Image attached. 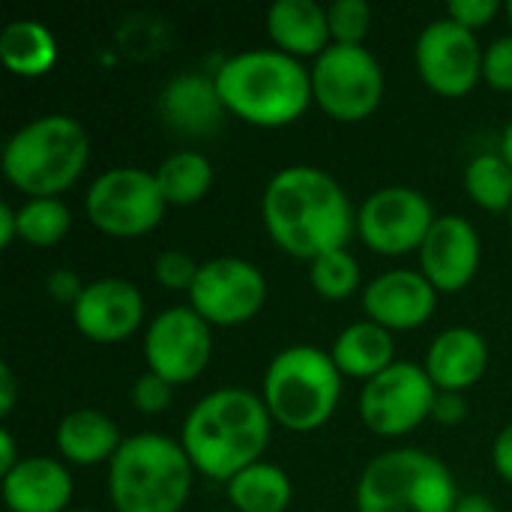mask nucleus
Instances as JSON below:
<instances>
[{
    "label": "nucleus",
    "mask_w": 512,
    "mask_h": 512,
    "mask_svg": "<svg viewBox=\"0 0 512 512\" xmlns=\"http://www.w3.org/2000/svg\"><path fill=\"white\" fill-rule=\"evenodd\" d=\"M261 216L273 243L294 255L315 261L324 252L348 249L357 228L354 207L345 189L321 168L291 165L270 177Z\"/></svg>",
    "instance_id": "nucleus-1"
},
{
    "label": "nucleus",
    "mask_w": 512,
    "mask_h": 512,
    "mask_svg": "<svg viewBox=\"0 0 512 512\" xmlns=\"http://www.w3.org/2000/svg\"><path fill=\"white\" fill-rule=\"evenodd\" d=\"M273 417L264 396L240 387L207 393L180 426V447L192 468L210 480L228 483L243 468L261 462L270 444Z\"/></svg>",
    "instance_id": "nucleus-2"
},
{
    "label": "nucleus",
    "mask_w": 512,
    "mask_h": 512,
    "mask_svg": "<svg viewBox=\"0 0 512 512\" xmlns=\"http://www.w3.org/2000/svg\"><path fill=\"white\" fill-rule=\"evenodd\" d=\"M213 78L225 108L264 129L294 123L315 99L309 69L279 48L240 51L228 57Z\"/></svg>",
    "instance_id": "nucleus-3"
},
{
    "label": "nucleus",
    "mask_w": 512,
    "mask_h": 512,
    "mask_svg": "<svg viewBox=\"0 0 512 512\" xmlns=\"http://www.w3.org/2000/svg\"><path fill=\"white\" fill-rule=\"evenodd\" d=\"M90 138L69 114H42L3 144V177L27 198H60L84 171Z\"/></svg>",
    "instance_id": "nucleus-4"
},
{
    "label": "nucleus",
    "mask_w": 512,
    "mask_h": 512,
    "mask_svg": "<svg viewBox=\"0 0 512 512\" xmlns=\"http://www.w3.org/2000/svg\"><path fill=\"white\" fill-rule=\"evenodd\" d=\"M192 462L180 441L141 432L123 438L108 462V498L117 512H180L192 492Z\"/></svg>",
    "instance_id": "nucleus-5"
},
{
    "label": "nucleus",
    "mask_w": 512,
    "mask_h": 512,
    "mask_svg": "<svg viewBox=\"0 0 512 512\" xmlns=\"http://www.w3.org/2000/svg\"><path fill=\"white\" fill-rule=\"evenodd\" d=\"M342 399V372L333 357L312 345L279 351L264 372V405L291 432L321 429Z\"/></svg>",
    "instance_id": "nucleus-6"
},
{
    "label": "nucleus",
    "mask_w": 512,
    "mask_h": 512,
    "mask_svg": "<svg viewBox=\"0 0 512 512\" xmlns=\"http://www.w3.org/2000/svg\"><path fill=\"white\" fill-rule=\"evenodd\" d=\"M456 504L450 468L417 447L375 456L357 483V512H453Z\"/></svg>",
    "instance_id": "nucleus-7"
},
{
    "label": "nucleus",
    "mask_w": 512,
    "mask_h": 512,
    "mask_svg": "<svg viewBox=\"0 0 512 512\" xmlns=\"http://www.w3.org/2000/svg\"><path fill=\"white\" fill-rule=\"evenodd\" d=\"M312 96L336 120L369 117L384 99V69L366 45H330L315 57Z\"/></svg>",
    "instance_id": "nucleus-8"
},
{
    "label": "nucleus",
    "mask_w": 512,
    "mask_h": 512,
    "mask_svg": "<svg viewBox=\"0 0 512 512\" xmlns=\"http://www.w3.org/2000/svg\"><path fill=\"white\" fill-rule=\"evenodd\" d=\"M165 204L156 174L132 165L102 171L84 195L87 219L111 237H141L153 231L162 222Z\"/></svg>",
    "instance_id": "nucleus-9"
},
{
    "label": "nucleus",
    "mask_w": 512,
    "mask_h": 512,
    "mask_svg": "<svg viewBox=\"0 0 512 512\" xmlns=\"http://www.w3.org/2000/svg\"><path fill=\"white\" fill-rule=\"evenodd\" d=\"M438 387L417 363L396 360L378 378L363 384L360 417L381 438H399L432 417Z\"/></svg>",
    "instance_id": "nucleus-10"
},
{
    "label": "nucleus",
    "mask_w": 512,
    "mask_h": 512,
    "mask_svg": "<svg viewBox=\"0 0 512 512\" xmlns=\"http://www.w3.org/2000/svg\"><path fill=\"white\" fill-rule=\"evenodd\" d=\"M267 300L264 273L237 255H219L201 264L192 288L189 306L213 327H234L252 321Z\"/></svg>",
    "instance_id": "nucleus-11"
},
{
    "label": "nucleus",
    "mask_w": 512,
    "mask_h": 512,
    "mask_svg": "<svg viewBox=\"0 0 512 512\" xmlns=\"http://www.w3.org/2000/svg\"><path fill=\"white\" fill-rule=\"evenodd\" d=\"M435 219L432 201L420 189L384 186L363 201L357 231L369 249L381 255H405L414 249L420 252Z\"/></svg>",
    "instance_id": "nucleus-12"
},
{
    "label": "nucleus",
    "mask_w": 512,
    "mask_h": 512,
    "mask_svg": "<svg viewBox=\"0 0 512 512\" xmlns=\"http://www.w3.org/2000/svg\"><path fill=\"white\" fill-rule=\"evenodd\" d=\"M213 354L210 324L192 306H171L159 312L144 333L147 372L165 378L171 387L198 378Z\"/></svg>",
    "instance_id": "nucleus-13"
},
{
    "label": "nucleus",
    "mask_w": 512,
    "mask_h": 512,
    "mask_svg": "<svg viewBox=\"0 0 512 512\" xmlns=\"http://www.w3.org/2000/svg\"><path fill=\"white\" fill-rule=\"evenodd\" d=\"M417 72L441 96H465L483 75V51L477 33L450 15L435 18L417 36Z\"/></svg>",
    "instance_id": "nucleus-14"
},
{
    "label": "nucleus",
    "mask_w": 512,
    "mask_h": 512,
    "mask_svg": "<svg viewBox=\"0 0 512 512\" xmlns=\"http://www.w3.org/2000/svg\"><path fill=\"white\" fill-rule=\"evenodd\" d=\"M72 321L78 333L99 345H114L129 339L144 321L141 291L117 276L87 282L78 303L72 306Z\"/></svg>",
    "instance_id": "nucleus-15"
},
{
    "label": "nucleus",
    "mask_w": 512,
    "mask_h": 512,
    "mask_svg": "<svg viewBox=\"0 0 512 512\" xmlns=\"http://www.w3.org/2000/svg\"><path fill=\"white\" fill-rule=\"evenodd\" d=\"M483 243L465 216H438L420 246V273L438 294H453L471 285L480 270Z\"/></svg>",
    "instance_id": "nucleus-16"
},
{
    "label": "nucleus",
    "mask_w": 512,
    "mask_h": 512,
    "mask_svg": "<svg viewBox=\"0 0 512 512\" xmlns=\"http://www.w3.org/2000/svg\"><path fill=\"white\" fill-rule=\"evenodd\" d=\"M438 306L435 285L420 270H387L363 288V309L369 321L393 330H414L432 318Z\"/></svg>",
    "instance_id": "nucleus-17"
},
{
    "label": "nucleus",
    "mask_w": 512,
    "mask_h": 512,
    "mask_svg": "<svg viewBox=\"0 0 512 512\" xmlns=\"http://www.w3.org/2000/svg\"><path fill=\"white\" fill-rule=\"evenodd\" d=\"M225 102L216 90V78L201 72H180L174 75L159 93V114L165 126L180 135H210L222 126Z\"/></svg>",
    "instance_id": "nucleus-18"
},
{
    "label": "nucleus",
    "mask_w": 512,
    "mask_h": 512,
    "mask_svg": "<svg viewBox=\"0 0 512 512\" xmlns=\"http://www.w3.org/2000/svg\"><path fill=\"white\" fill-rule=\"evenodd\" d=\"M72 489L66 465L48 456H24L3 474V501L9 512H66Z\"/></svg>",
    "instance_id": "nucleus-19"
},
{
    "label": "nucleus",
    "mask_w": 512,
    "mask_h": 512,
    "mask_svg": "<svg viewBox=\"0 0 512 512\" xmlns=\"http://www.w3.org/2000/svg\"><path fill=\"white\" fill-rule=\"evenodd\" d=\"M489 366V345L474 327H450L438 333L426 351V375L438 390L465 393Z\"/></svg>",
    "instance_id": "nucleus-20"
},
{
    "label": "nucleus",
    "mask_w": 512,
    "mask_h": 512,
    "mask_svg": "<svg viewBox=\"0 0 512 512\" xmlns=\"http://www.w3.org/2000/svg\"><path fill=\"white\" fill-rule=\"evenodd\" d=\"M267 33L273 45L291 57H318L333 45L327 6L315 0H276L267 9Z\"/></svg>",
    "instance_id": "nucleus-21"
},
{
    "label": "nucleus",
    "mask_w": 512,
    "mask_h": 512,
    "mask_svg": "<svg viewBox=\"0 0 512 512\" xmlns=\"http://www.w3.org/2000/svg\"><path fill=\"white\" fill-rule=\"evenodd\" d=\"M123 438L117 423L96 408H75L57 426V450L72 465L111 462Z\"/></svg>",
    "instance_id": "nucleus-22"
},
{
    "label": "nucleus",
    "mask_w": 512,
    "mask_h": 512,
    "mask_svg": "<svg viewBox=\"0 0 512 512\" xmlns=\"http://www.w3.org/2000/svg\"><path fill=\"white\" fill-rule=\"evenodd\" d=\"M330 357L342 375L372 381L396 363V342H393V333L387 327L366 318V321L348 324L336 336Z\"/></svg>",
    "instance_id": "nucleus-23"
},
{
    "label": "nucleus",
    "mask_w": 512,
    "mask_h": 512,
    "mask_svg": "<svg viewBox=\"0 0 512 512\" xmlns=\"http://www.w3.org/2000/svg\"><path fill=\"white\" fill-rule=\"evenodd\" d=\"M0 60L15 75L24 78L45 75L57 60V39L42 21L33 18L9 21L0 33Z\"/></svg>",
    "instance_id": "nucleus-24"
},
{
    "label": "nucleus",
    "mask_w": 512,
    "mask_h": 512,
    "mask_svg": "<svg viewBox=\"0 0 512 512\" xmlns=\"http://www.w3.org/2000/svg\"><path fill=\"white\" fill-rule=\"evenodd\" d=\"M225 495L237 512H285L294 489L279 465L255 462L225 483Z\"/></svg>",
    "instance_id": "nucleus-25"
},
{
    "label": "nucleus",
    "mask_w": 512,
    "mask_h": 512,
    "mask_svg": "<svg viewBox=\"0 0 512 512\" xmlns=\"http://www.w3.org/2000/svg\"><path fill=\"white\" fill-rule=\"evenodd\" d=\"M168 204L186 207L201 201L213 186V165L198 150H177L153 171Z\"/></svg>",
    "instance_id": "nucleus-26"
},
{
    "label": "nucleus",
    "mask_w": 512,
    "mask_h": 512,
    "mask_svg": "<svg viewBox=\"0 0 512 512\" xmlns=\"http://www.w3.org/2000/svg\"><path fill=\"white\" fill-rule=\"evenodd\" d=\"M465 189L474 204L492 213H510L512 207V168L501 153H480L465 168Z\"/></svg>",
    "instance_id": "nucleus-27"
},
{
    "label": "nucleus",
    "mask_w": 512,
    "mask_h": 512,
    "mask_svg": "<svg viewBox=\"0 0 512 512\" xmlns=\"http://www.w3.org/2000/svg\"><path fill=\"white\" fill-rule=\"evenodd\" d=\"M18 237L36 249L57 246L69 228H72V213L60 198H27L18 210Z\"/></svg>",
    "instance_id": "nucleus-28"
},
{
    "label": "nucleus",
    "mask_w": 512,
    "mask_h": 512,
    "mask_svg": "<svg viewBox=\"0 0 512 512\" xmlns=\"http://www.w3.org/2000/svg\"><path fill=\"white\" fill-rule=\"evenodd\" d=\"M309 279L324 300H345L360 288V264L348 249H333L309 264Z\"/></svg>",
    "instance_id": "nucleus-29"
},
{
    "label": "nucleus",
    "mask_w": 512,
    "mask_h": 512,
    "mask_svg": "<svg viewBox=\"0 0 512 512\" xmlns=\"http://www.w3.org/2000/svg\"><path fill=\"white\" fill-rule=\"evenodd\" d=\"M327 21L336 45H363L372 27V6L366 0H336L327 6Z\"/></svg>",
    "instance_id": "nucleus-30"
},
{
    "label": "nucleus",
    "mask_w": 512,
    "mask_h": 512,
    "mask_svg": "<svg viewBox=\"0 0 512 512\" xmlns=\"http://www.w3.org/2000/svg\"><path fill=\"white\" fill-rule=\"evenodd\" d=\"M198 270H201V264L183 249H165V252H159V258L153 264L156 282L171 291H189Z\"/></svg>",
    "instance_id": "nucleus-31"
},
{
    "label": "nucleus",
    "mask_w": 512,
    "mask_h": 512,
    "mask_svg": "<svg viewBox=\"0 0 512 512\" xmlns=\"http://www.w3.org/2000/svg\"><path fill=\"white\" fill-rule=\"evenodd\" d=\"M483 78L495 90H512V33L498 36L483 51Z\"/></svg>",
    "instance_id": "nucleus-32"
},
{
    "label": "nucleus",
    "mask_w": 512,
    "mask_h": 512,
    "mask_svg": "<svg viewBox=\"0 0 512 512\" xmlns=\"http://www.w3.org/2000/svg\"><path fill=\"white\" fill-rule=\"evenodd\" d=\"M171 384L153 372H144L135 384H132V405L141 411V414H162L168 405H171Z\"/></svg>",
    "instance_id": "nucleus-33"
},
{
    "label": "nucleus",
    "mask_w": 512,
    "mask_h": 512,
    "mask_svg": "<svg viewBox=\"0 0 512 512\" xmlns=\"http://www.w3.org/2000/svg\"><path fill=\"white\" fill-rule=\"evenodd\" d=\"M501 12V3L498 0H450L447 3V15L456 21V24H462V27H468V30H480V27H486V24H492V18Z\"/></svg>",
    "instance_id": "nucleus-34"
},
{
    "label": "nucleus",
    "mask_w": 512,
    "mask_h": 512,
    "mask_svg": "<svg viewBox=\"0 0 512 512\" xmlns=\"http://www.w3.org/2000/svg\"><path fill=\"white\" fill-rule=\"evenodd\" d=\"M432 417L444 426H456L468 417V402L462 393H447V390H438L435 396V405H432Z\"/></svg>",
    "instance_id": "nucleus-35"
},
{
    "label": "nucleus",
    "mask_w": 512,
    "mask_h": 512,
    "mask_svg": "<svg viewBox=\"0 0 512 512\" xmlns=\"http://www.w3.org/2000/svg\"><path fill=\"white\" fill-rule=\"evenodd\" d=\"M45 288H48V294H51L57 303H72V306L78 303V297H81V291H84L78 273H72V270H54V273L45 279Z\"/></svg>",
    "instance_id": "nucleus-36"
},
{
    "label": "nucleus",
    "mask_w": 512,
    "mask_h": 512,
    "mask_svg": "<svg viewBox=\"0 0 512 512\" xmlns=\"http://www.w3.org/2000/svg\"><path fill=\"white\" fill-rule=\"evenodd\" d=\"M492 465L507 483H512V423L492 444Z\"/></svg>",
    "instance_id": "nucleus-37"
},
{
    "label": "nucleus",
    "mask_w": 512,
    "mask_h": 512,
    "mask_svg": "<svg viewBox=\"0 0 512 512\" xmlns=\"http://www.w3.org/2000/svg\"><path fill=\"white\" fill-rule=\"evenodd\" d=\"M15 408V375L9 363H0V417H9Z\"/></svg>",
    "instance_id": "nucleus-38"
},
{
    "label": "nucleus",
    "mask_w": 512,
    "mask_h": 512,
    "mask_svg": "<svg viewBox=\"0 0 512 512\" xmlns=\"http://www.w3.org/2000/svg\"><path fill=\"white\" fill-rule=\"evenodd\" d=\"M18 237V216H15V207L9 204H0V246H12V240Z\"/></svg>",
    "instance_id": "nucleus-39"
},
{
    "label": "nucleus",
    "mask_w": 512,
    "mask_h": 512,
    "mask_svg": "<svg viewBox=\"0 0 512 512\" xmlns=\"http://www.w3.org/2000/svg\"><path fill=\"white\" fill-rule=\"evenodd\" d=\"M18 462H21V459H18L12 432H9V429H0V474H9Z\"/></svg>",
    "instance_id": "nucleus-40"
},
{
    "label": "nucleus",
    "mask_w": 512,
    "mask_h": 512,
    "mask_svg": "<svg viewBox=\"0 0 512 512\" xmlns=\"http://www.w3.org/2000/svg\"><path fill=\"white\" fill-rule=\"evenodd\" d=\"M453 512H498V507L486 495H462Z\"/></svg>",
    "instance_id": "nucleus-41"
},
{
    "label": "nucleus",
    "mask_w": 512,
    "mask_h": 512,
    "mask_svg": "<svg viewBox=\"0 0 512 512\" xmlns=\"http://www.w3.org/2000/svg\"><path fill=\"white\" fill-rule=\"evenodd\" d=\"M507 162H510L512 168V120L507 123V129H504V135H501V150H498Z\"/></svg>",
    "instance_id": "nucleus-42"
},
{
    "label": "nucleus",
    "mask_w": 512,
    "mask_h": 512,
    "mask_svg": "<svg viewBox=\"0 0 512 512\" xmlns=\"http://www.w3.org/2000/svg\"><path fill=\"white\" fill-rule=\"evenodd\" d=\"M507 15H510V24H512V0L507 3Z\"/></svg>",
    "instance_id": "nucleus-43"
},
{
    "label": "nucleus",
    "mask_w": 512,
    "mask_h": 512,
    "mask_svg": "<svg viewBox=\"0 0 512 512\" xmlns=\"http://www.w3.org/2000/svg\"><path fill=\"white\" fill-rule=\"evenodd\" d=\"M507 216H510V228H512V207H510V213H507Z\"/></svg>",
    "instance_id": "nucleus-44"
},
{
    "label": "nucleus",
    "mask_w": 512,
    "mask_h": 512,
    "mask_svg": "<svg viewBox=\"0 0 512 512\" xmlns=\"http://www.w3.org/2000/svg\"><path fill=\"white\" fill-rule=\"evenodd\" d=\"M72 512H93V510H72Z\"/></svg>",
    "instance_id": "nucleus-45"
},
{
    "label": "nucleus",
    "mask_w": 512,
    "mask_h": 512,
    "mask_svg": "<svg viewBox=\"0 0 512 512\" xmlns=\"http://www.w3.org/2000/svg\"><path fill=\"white\" fill-rule=\"evenodd\" d=\"M219 512H237V510H219Z\"/></svg>",
    "instance_id": "nucleus-46"
}]
</instances>
